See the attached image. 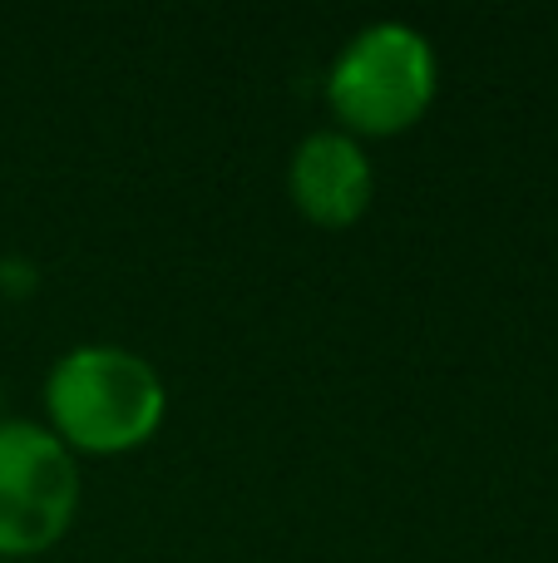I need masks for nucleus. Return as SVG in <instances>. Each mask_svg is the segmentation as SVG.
Listing matches in <instances>:
<instances>
[{"label": "nucleus", "instance_id": "obj_3", "mask_svg": "<svg viewBox=\"0 0 558 563\" xmlns=\"http://www.w3.org/2000/svg\"><path fill=\"white\" fill-rule=\"evenodd\" d=\"M85 475L45 420L0 416V559H35L75 529Z\"/></svg>", "mask_w": 558, "mask_h": 563}, {"label": "nucleus", "instance_id": "obj_2", "mask_svg": "<svg viewBox=\"0 0 558 563\" xmlns=\"http://www.w3.org/2000/svg\"><path fill=\"white\" fill-rule=\"evenodd\" d=\"M440 95V55L405 20L361 25L326 69V109L351 139H395L431 114Z\"/></svg>", "mask_w": 558, "mask_h": 563}, {"label": "nucleus", "instance_id": "obj_1", "mask_svg": "<svg viewBox=\"0 0 558 563\" xmlns=\"http://www.w3.org/2000/svg\"><path fill=\"white\" fill-rule=\"evenodd\" d=\"M168 416L158 366L119 341L69 346L45 376V426L69 455L114 460L144 450Z\"/></svg>", "mask_w": 558, "mask_h": 563}, {"label": "nucleus", "instance_id": "obj_4", "mask_svg": "<svg viewBox=\"0 0 558 563\" xmlns=\"http://www.w3.org/2000/svg\"><path fill=\"white\" fill-rule=\"evenodd\" d=\"M287 198L322 233L356 228L376 198V168L361 139L342 129H312L287 158Z\"/></svg>", "mask_w": 558, "mask_h": 563}, {"label": "nucleus", "instance_id": "obj_5", "mask_svg": "<svg viewBox=\"0 0 558 563\" xmlns=\"http://www.w3.org/2000/svg\"><path fill=\"white\" fill-rule=\"evenodd\" d=\"M35 287H40V273L30 263H20V257L0 263V291H5V297H30Z\"/></svg>", "mask_w": 558, "mask_h": 563}]
</instances>
